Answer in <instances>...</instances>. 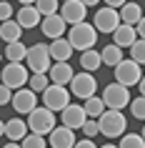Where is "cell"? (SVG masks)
I'll return each mask as SVG.
<instances>
[{"label": "cell", "mask_w": 145, "mask_h": 148, "mask_svg": "<svg viewBox=\"0 0 145 148\" xmlns=\"http://www.w3.org/2000/svg\"><path fill=\"white\" fill-rule=\"evenodd\" d=\"M68 43L73 45V50H80V53L93 50L95 43H98V30H95V25H90L88 20L73 25L70 33H68Z\"/></svg>", "instance_id": "cell-1"}, {"label": "cell", "mask_w": 145, "mask_h": 148, "mask_svg": "<svg viewBox=\"0 0 145 148\" xmlns=\"http://www.w3.org/2000/svg\"><path fill=\"white\" fill-rule=\"evenodd\" d=\"M98 128H100V133L105 138H123L125 131H128L125 113H120V110H105L98 118Z\"/></svg>", "instance_id": "cell-2"}, {"label": "cell", "mask_w": 145, "mask_h": 148, "mask_svg": "<svg viewBox=\"0 0 145 148\" xmlns=\"http://www.w3.org/2000/svg\"><path fill=\"white\" fill-rule=\"evenodd\" d=\"M28 128H30V133H38V136H45V133L50 136L55 128V113L48 110L45 106H38L28 116Z\"/></svg>", "instance_id": "cell-3"}, {"label": "cell", "mask_w": 145, "mask_h": 148, "mask_svg": "<svg viewBox=\"0 0 145 148\" xmlns=\"http://www.w3.org/2000/svg\"><path fill=\"white\" fill-rule=\"evenodd\" d=\"M103 103H105L108 110H123L125 106H130V88L120 86V83H110V86H105V90H103Z\"/></svg>", "instance_id": "cell-4"}, {"label": "cell", "mask_w": 145, "mask_h": 148, "mask_svg": "<svg viewBox=\"0 0 145 148\" xmlns=\"http://www.w3.org/2000/svg\"><path fill=\"white\" fill-rule=\"evenodd\" d=\"M50 48L45 45V43H35V45L28 48V58H25V63H28V68L33 70V73H48L50 70Z\"/></svg>", "instance_id": "cell-5"}, {"label": "cell", "mask_w": 145, "mask_h": 148, "mask_svg": "<svg viewBox=\"0 0 145 148\" xmlns=\"http://www.w3.org/2000/svg\"><path fill=\"white\" fill-rule=\"evenodd\" d=\"M43 106L53 113H63L70 106V90L65 86H53L50 83V88L43 93Z\"/></svg>", "instance_id": "cell-6"}, {"label": "cell", "mask_w": 145, "mask_h": 148, "mask_svg": "<svg viewBox=\"0 0 145 148\" xmlns=\"http://www.w3.org/2000/svg\"><path fill=\"white\" fill-rule=\"evenodd\" d=\"M95 90H98V80H95L93 73H85L83 70V73H75V78L70 80V95H75L80 101L93 98Z\"/></svg>", "instance_id": "cell-7"}, {"label": "cell", "mask_w": 145, "mask_h": 148, "mask_svg": "<svg viewBox=\"0 0 145 148\" xmlns=\"http://www.w3.org/2000/svg\"><path fill=\"white\" fill-rule=\"evenodd\" d=\"M0 75H3V86H8L10 90H20L30 80V73H28V68L23 63H8Z\"/></svg>", "instance_id": "cell-8"}, {"label": "cell", "mask_w": 145, "mask_h": 148, "mask_svg": "<svg viewBox=\"0 0 145 148\" xmlns=\"http://www.w3.org/2000/svg\"><path fill=\"white\" fill-rule=\"evenodd\" d=\"M115 83H120V86L130 88V86H138L140 83V78H143V73H140V65H138L135 60H130V58H125L123 63H118L115 65Z\"/></svg>", "instance_id": "cell-9"}, {"label": "cell", "mask_w": 145, "mask_h": 148, "mask_svg": "<svg viewBox=\"0 0 145 148\" xmlns=\"http://www.w3.org/2000/svg\"><path fill=\"white\" fill-rule=\"evenodd\" d=\"M93 25H95V30L98 33H110L113 35L115 28L120 25V13L115 8H98L95 10V15H93Z\"/></svg>", "instance_id": "cell-10"}, {"label": "cell", "mask_w": 145, "mask_h": 148, "mask_svg": "<svg viewBox=\"0 0 145 148\" xmlns=\"http://www.w3.org/2000/svg\"><path fill=\"white\" fill-rule=\"evenodd\" d=\"M10 106L15 108V113H28V116H30L33 110L38 108V93H33L30 88H20V90L13 93Z\"/></svg>", "instance_id": "cell-11"}, {"label": "cell", "mask_w": 145, "mask_h": 148, "mask_svg": "<svg viewBox=\"0 0 145 148\" xmlns=\"http://www.w3.org/2000/svg\"><path fill=\"white\" fill-rule=\"evenodd\" d=\"M85 13H88V8H85L80 0H68V3H60V18L70 25V28H73V25H78V23H85Z\"/></svg>", "instance_id": "cell-12"}, {"label": "cell", "mask_w": 145, "mask_h": 148, "mask_svg": "<svg viewBox=\"0 0 145 148\" xmlns=\"http://www.w3.org/2000/svg\"><path fill=\"white\" fill-rule=\"evenodd\" d=\"M60 125H65V128H70V131H80L85 125V121H88V116H85V108L83 106H73L70 103L68 108L60 113Z\"/></svg>", "instance_id": "cell-13"}, {"label": "cell", "mask_w": 145, "mask_h": 148, "mask_svg": "<svg viewBox=\"0 0 145 148\" xmlns=\"http://www.w3.org/2000/svg\"><path fill=\"white\" fill-rule=\"evenodd\" d=\"M65 25H68V23L60 18V13H55V15L43 18V23H40V30L45 33V38H50V43H53V40L65 38Z\"/></svg>", "instance_id": "cell-14"}, {"label": "cell", "mask_w": 145, "mask_h": 148, "mask_svg": "<svg viewBox=\"0 0 145 148\" xmlns=\"http://www.w3.org/2000/svg\"><path fill=\"white\" fill-rule=\"evenodd\" d=\"M15 23L23 28V30H30V28H38L43 23V15L38 13L35 5H23V8L15 13Z\"/></svg>", "instance_id": "cell-15"}, {"label": "cell", "mask_w": 145, "mask_h": 148, "mask_svg": "<svg viewBox=\"0 0 145 148\" xmlns=\"http://www.w3.org/2000/svg\"><path fill=\"white\" fill-rule=\"evenodd\" d=\"M30 133V128H28V121H23V118H10V121H5V138L10 140V143H23V138Z\"/></svg>", "instance_id": "cell-16"}, {"label": "cell", "mask_w": 145, "mask_h": 148, "mask_svg": "<svg viewBox=\"0 0 145 148\" xmlns=\"http://www.w3.org/2000/svg\"><path fill=\"white\" fill-rule=\"evenodd\" d=\"M48 78L53 86H70V80L75 78V70L70 68V63H55L48 70Z\"/></svg>", "instance_id": "cell-17"}, {"label": "cell", "mask_w": 145, "mask_h": 148, "mask_svg": "<svg viewBox=\"0 0 145 148\" xmlns=\"http://www.w3.org/2000/svg\"><path fill=\"white\" fill-rule=\"evenodd\" d=\"M50 138V148H73L78 143L75 140V131H70L65 125H55L53 133L48 136Z\"/></svg>", "instance_id": "cell-18"}, {"label": "cell", "mask_w": 145, "mask_h": 148, "mask_svg": "<svg viewBox=\"0 0 145 148\" xmlns=\"http://www.w3.org/2000/svg\"><path fill=\"white\" fill-rule=\"evenodd\" d=\"M138 40V33H135V28L133 25H125V23H120L118 28H115V33H113V43L118 48H133V43Z\"/></svg>", "instance_id": "cell-19"}, {"label": "cell", "mask_w": 145, "mask_h": 148, "mask_svg": "<svg viewBox=\"0 0 145 148\" xmlns=\"http://www.w3.org/2000/svg\"><path fill=\"white\" fill-rule=\"evenodd\" d=\"M118 13H120V23H125V25H133V28H135L138 23H140V20H143V8H140V5H138V3H125V5H123L120 10H118Z\"/></svg>", "instance_id": "cell-20"}, {"label": "cell", "mask_w": 145, "mask_h": 148, "mask_svg": "<svg viewBox=\"0 0 145 148\" xmlns=\"http://www.w3.org/2000/svg\"><path fill=\"white\" fill-rule=\"evenodd\" d=\"M48 48H50V58H53L55 63H68V60H70V55H73V45H70L65 38L53 40Z\"/></svg>", "instance_id": "cell-21"}, {"label": "cell", "mask_w": 145, "mask_h": 148, "mask_svg": "<svg viewBox=\"0 0 145 148\" xmlns=\"http://www.w3.org/2000/svg\"><path fill=\"white\" fill-rule=\"evenodd\" d=\"M23 38V28L15 23V20H8V23H0V40L10 45V43H18Z\"/></svg>", "instance_id": "cell-22"}, {"label": "cell", "mask_w": 145, "mask_h": 148, "mask_svg": "<svg viewBox=\"0 0 145 148\" xmlns=\"http://www.w3.org/2000/svg\"><path fill=\"white\" fill-rule=\"evenodd\" d=\"M80 65H83L85 73H95V70L103 65V58H100V50H85V53H80Z\"/></svg>", "instance_id": "cell-23"}, {"label": "cell", "mask_w": 145, "mask_h": 148, "mask_svg": "<svg viewBox=\"0 0 145 148\" xmlns=\"http://www.w3.org/2000/svg\"><path fill=\"white\" fill-rule=\"evenodd\" d=\"M100 58H103V63L105 65H118V63L125 60V53H123V48H118L115 43H110V45H105L103 50H100Z\"/></svg>", "instance_id": "cell-24"}, {"label": "cell", "mask_w": 145, "mask_h": 148, "mask_svg": "<svg viewBox=\"0 0 145 148\" xmlns=\"http://www.w3.org/2000/svg\"><path fill=\"white\" fill-rule=\"evenodd\" d=\"M5 58H8V63H23L25 58H28V48H25V43H23V40H18V43L5 45Z\"/></svg>", "instance_id": "cell-25"}, {"label": "cell", "mask_w": 145, "mask_h": 148, "mask_svg": "<svg viewBox=\"0 0 145 148\" xmlns=\"http://www.w3.org/2000/svg\"><path fill=\"white\" fill-rule=\"evenodd\" d=\"M83 108H85V116L88 118H95V121H98V118L105 113V103H103L100 95H93V98H88V101L83 103Z\"/></svg>", "instance_id": "cell-26"}, {"label": "cell", "mask_w": 145, "mask_h": 148, "mask_svg": "<svg viewBox=\"0 0 145 148\" xmlns=\"http://www.w3.org/2000/svg\"><path fill=\"white\" fill-rule=\"evenodd\" d=\"M28 88H30L33 93L43 95L48 88H50V78H48V73H33L30 80H28Z\"/></svg>", "instance_id": "cell-27"}, {"label": "cell", "mask_w": 145, "mask_h": 148, "mask_svg": "<svg viewBox=\"0 0 145 148\" xmlns=\"http://www.w3.org/2000/svg\"><path fill=\"white\" fill-rule=\"evenodd\" d=\"M35 8H38V13H40L43 18L55 15V13H60V0H38V3H35Z\"/></svg>", "instance_id": "cell-28"}, {"label": "cell", "mask_w": 145, "mask_h": 148, "mask_svg": "<svg viewBox=\"0 0 145 148\" xmlns=\"http://www.w3.org/2000/svg\"><path fill=\"white\" fill-rule=\"evenodd\" d=\"M118 148H145V140L140 133H125L120 138V146Z\"/></svg>", "instance_id": "cell-29"}, {"label": "cell", "mask_w": 145, "mask_h": 148, "mask_svg": "<svg viewBox=\"0 0 145 148\" xmlns=\"http://www.w3.org/2000/svg\"><path fill=\"white\" fill-rule=\"evenodd\" d=\"M130 60H135L138 65H145V40L138 38L130 48Z\"/></svg>", "instance_id": "cell-30"}, {"label": "cell", "mask_w": 145, "mask_h": 148, "mask_svg": "<svg viewBox=\"0 0 145 148\" xmlns=\"http://www.w3.org/2000/svg\"><path fill=\"white\" fill-rule=\"evenodd\" d=\"M130 113H133V118H138V121L145 123V98L143 95H138V98L130 101Z\"/></svg>", "instance_id": "cell-31"}, {"label": "cell", "mask_w": 145, "mask_h": 148, "mask_svg": "<svg viewBox=\"0 0 145 148\" xmlns=\"http://www.w3.org/2000/svg\"><path fill=\"white\" fill-rule=\"evenodd\" d=\"M20 146L23 148H48L45 146V136H38V133H28Z\"/></svg>", "instance_id": "cell-32"}, {"label": "cell", "mask_w": 145, "mask_h": 148, "mask_svg": "<svg viewBox=\"0 0 145 148\" xmlns=\"http://www.w3.org/2000/svg\"><path fill=\"white\" fill-rule=\"evenodd\" d=\"M80 131H83L85 133V138H95V136H98V133H100V128H98V121H95V118H88V121H85V125H83V128H80Z\"/></svg>", "instance_id": "cell-33"}, {"label": "cell", "mask_w": 145, "mask_h": 148, "mask_svg": "<svg viewBox=\"0 0 145 148\" xmlns=\"http://www.w3.org/2000/svg\"><path fill=\"white\" fill-rule=\"evenodd\" d=\"M13 5H10L8 0H0V23H8V20H13Z\"/></svg>", "instance_id": "cell-34"}, {"label": "cell", "mask_w": 145, "mask_h": 148, "mask_svg": "<svg viewBox=\"0 0 145 148\" xmlns=\"http://www.w3.org/2000/svg\"><path fill=\"white\" fill-rule=\"evenodd\" d=\"M13 93H15V90H10L8 86L0 83V106H8V103L13 101Z\"/></svg>", "instance_id": "cell-35"}, {"label": "cell", "mask_w": 145, "mask_h": 148, "mask_svg": "<svg viewBox=\"0 0 145 148\" xmlns=\"http://www.w3.org/2000/svg\"><path fill=\"white\" fill-rule=\"evenodd\" d=\"M73 148H98V146H95V143H93L90 138H83V140H78V143H75Z\"/></svg>", "instance_id": "cell-36"}, {"label": "cell", "mask_w": 145, "mask_h": 148, "mask_svg": "<svg viewBox=\"0 0 145 148\" xmlns=\"http://www.w3.org/2000/svg\"><path fill=\"white\" fill-rule=\"evenodd\" d=\"M135 33H138V38H140V40H145V15H143V20L135 25Z\"/></svg>", "instance_id": "cell-37"}, {"label": "cell", "mask_w": 145, "mask_h": 148, "mask_svg": "<svg viewBox=\"0 0 145 148\" xmlns=\"http://www.w3.org/2000/svg\"><path fill=\"white\" fill-rule=\"evenodd\" d=\"M125 3H128V0H105V5H108V8H115V10H120Z\"/></svg>", "instance_id": "cell-38"}, {"label": "cell", "mask_w": 145, "mask_h": 148, "mask_svg": "<svg viewBox=\"0 0 145 148\" xmlns=\"http://www.w3.org/2000/svg\"><path fill=\"white\" fill-rule=\"evenodd\" d=\"M80 3H83V5H85V8H93V5H98V3H100V0H80Z\"/></svg>", "instance_id": "cell-39"}, {"label": "cell", "mask_w": 145, "mask_h": 148, "mask_svg": "<svg viewBox=\"0 0 145 148\" xmlns=\"http://www.w3.org/2000/svg\"><path fill=\"white\" fill-rule=\"evenodd\" d=\"M138 88H140V95H143V98H145V75H143V78H140V83H138Z\"/></svg>", "instance_id": "cell-40"}, {"label": "cell", "mask_w": 145, "mask_h": 148, "mask_svg": "<svg viewBox=\"0 0 145 148\" xmlns=\"http://www.w3.org/2000/svg\"><path fill=\"white\" fill-rule=\"evenodd\" d=\"M3 148H23V146H20V143H5Z\"/></svg>", "instance_id": "cell-41"}, {"label": "cell", "mask_w": 145, "mask_h": 148, "mask_svg": "<svg viewBox=\"0 0 145 148\" xmlns=\"http://www.w3.org/2000/svg\"><path fill=\"white\" fill-rule=\"evenodd\" d=\"M5 136V121H0V138Z\"/></svg>", "instance_id": "cell-42"}, {"label": "cell", "mask_w": 145, "mask_h": 148, "mask_svg": "<svg viewBox=\"0 0 145 148\" xmlns=\"http://www.w3.org/2000/svg\"><path fill=\"white\" fill-rule=\"evenodd\" d=\"M38 0H20V5H35Z\"/></svg>", "instance_id": "cell-43"}, {"label": "cell", "mask_w": 145, "mask_h": 148, "mask_svg": "<svg viewBox=\"0 0 145 148\" xmlns=\"http://www.w3.org/2000/svg\"><path fill=\"white\" fill-rule=\"evenodd\" d=\"M100 148H118L115 143H105V146H100Z\"/></svg>", "instance_id": "cell-44"}, {"label": "cell", "mask_w": 145, "mask_h": 148, "mask_svg": "<svg viewBox=\"0 0 145 148\" xmlns=\"http://www.w3.org/2000/svg\"><path fill=\"white\" fill-rule=\"evenodd\" d=\"M140 136H143V140H145V125H143V131H140Z\"/></svg>", "instance_id": "cell-45"}, {"label": "cell", "mask_w": 145, "mask_h": 148, "mask_svg": "<svg viewBox=\"0 0 145 148\" xmlns=\"http://www.w3.org/2000/svg\"><path fill=\"white\" fill-rule=\"evenodd\" d=\"M60 3H68V0H60Z\"/></svg>", "instance_id": "cell-46"}, {"label": "cell", "mask_w": 145, "mask_h": 148, "mask_svg": "<svg viewBox=\"0 0 145 148\" xmlns=\"http://www.w3.org/2000/svg\"><path fill=\"white\" fill-rule=\"evenodd\" d=\"M0 60H3V58H0Z\"/></svg>", "instance_id": "cell-47"}]
</instances>
